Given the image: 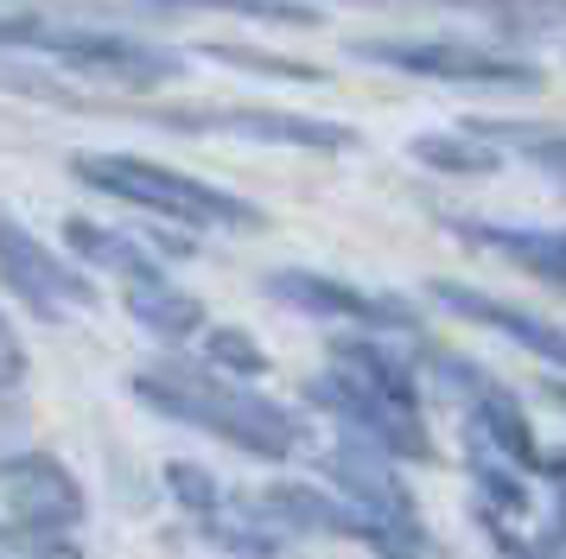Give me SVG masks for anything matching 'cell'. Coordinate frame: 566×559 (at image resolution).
Listing matches in <instances>:
<instances>
[{
	"mask_svg": "<svg viewBox=\"0 0 566 559\" xmlns=\"http://www.w3.org/2000/svg\"><path fill=\"white\" fill-rule=\"evenodd\" d=\"M32 51H45L52 64H77V71L115 76L128 89H147V83H172L185 76V57L159 45H140V39H122V32H83V25H39L32 20Z\"/></svg>",
	"mask_w": 566,
	"mask_h": 559,
	"instance_id": "4",
	"label": "cell"
},
{
	"mask_svg": "<svg viewBox=\"0 0 566 559\" xmlns=\"http://www.w3.org/2000/svg\"><path fill=\"white\" fill-rule=\"evenodd\" d=\"M185 134H235V140H261V147H300V152H344L357 147V134L344 122H318V115H286V108H205V115H172Z\"/></svg>",
	"mask_w": 566,
	"mask_h": 559,
	"instance_id": "9",
	"label": "cell"
},
{
	"mask_svg": "<svg viewBox=\"0 0 566 559\" xmlns=\"http://www.w3.org/2000/svg\"><path fill=\"white\" fill-rule=\"evenodd\" d=\"M350 51L369 57V64H388V71L433 76V83H464V89H515V96H535L541 83H547L535 57L459 45V39H357Z\"/></svg>",
	"mask_w": 566,
	"mask_h": 559,
	"instance_id": "3",
	"label": "cell"
},
{
	"mask_svg": "<svg viewBox=\"0 0 566 559\" xmlns=\"http://www.w3.org/2000/svg\"><path fill=\"white\" fill-rule=\"evenodd\" d=\"M408 152L420 159V166L452 172V178H490V172H503V152L490 147V140H478V134H420Z\"/></svg>",
	"mask_w": 566,
	"mask_h": 559,
	"instance_id": "16",
	"label": "cell"
},
{
	"mask_svg": "<svg viewBox=\"0 0 566 559\" xmlns=\"http://www.w3.org/2000/svg\"><path fill=\"white\" fill-rule=\"evenodd\" d=\"M560 191H566V178H560Z\"/></svg>",
	"mask_w": 566,
	"mask_h": 559,
	"instance_id": "27",
	"label": "cell"
},
{
	"mask_svg": "<svg viewBox=\"0 0 566 559\" xmlns=\"http://www.w3.org/2000/svg\"><path fill=\"white\" fill-rule=\"evenodd\" d=\"M547 286H560V293H566V267H560V274H554V280H547Z\"/></svg>",
	"mask_w": 566,
	"mask_h": 559,
	"instance_id": "26",
	"label": "cell"
},
{
	"mask_svg": "<svg viewBox=\"0 0 566 559\" xmlns=\"http://www.w3.org/2000/svg\"><path fill=\"white\" fill-rule=\"evenodd\" d=\"M0 280H7V293H20V299L39 312V318H71L90 305V280L71 267V261H57L27 223H13V217H0Z\"/></svg>",
	"mask_w": 566,
	"mask_h": 559,
	"instance_id": "6",
	"label": "cell"
},
{
	"mask_svg": "<svg viewBox=\"0 0 566 559\" xmlns=\"http://www.w3.org/2000/svg\"><path fill=\"white\" fill-rule=\"evenodd\" d=\"M134 394L147 407H159V413L185 420V426L230 439L235 452L268 457V464L293 457V445H300V420H293L286 407L261 401L242 381L217 376L205 362H159V369H140V376H134Z\"/></svg>",
	"mask_w": 566,
	"mask_h": 559,
	"instance_id": "1",
	"label": "cell"
},
{
	"mask_svg": "<svg viewBox=\"0 0 566 559\" xmlns=\"http://www.w3.org/2000/svg\"><path fill=\"white\" fill-rule=\"evenodd\" d=\"M27 381V344H20V330L7 325V312H0V394H13Z\"/></svg>",
	"mask_w": 566,
	"mask_h": 559,
	"instance_id": "23",
	"label": "cell"
},
{
	"mask_svg": "<svg viewBox=\"0 0 566 559\" xmlns=\"http://www.w3.org/2000/svg\"><path fill=\"white\" fill-rule=\"evenodd\" d=\"M318 471L344 489V503H357L363 515H376L382 528H395L401 540H413V547L427 553V528H420L413 489L401 483V471H395V457L388 452L363 445V439H344V445H332V452L318 457Z\"/></svg>",
	"mask_w": 566,
	"mask_h": 559,
	"instance_id": "5",
	"label": "cell"
},
{
	"mask_svg": "<svg viewBox=\"0 0 566 559\" xmlns=\"http://www.w3.org/2000/svg\"><path fill=\"white\" fill-rule=\"evenodd\" d=\"M71 235V249L83 254V261H96V267H115L122 280H140V274H159V261L140 242H128V235H115V229H103V223H71L64 229Z\"/></svg>",
	"mask_w": 566,
	"mask_h": 559,
	"instance_id": "17",
	"label": "cell"
},
{
	"mask_svg": "<svg viewBox=\"0 0 566 559\" xmlns=\"http://www.w3.org/2000/svg\"><path fill=\"white\" fill-rule=\"evenodd\" d=\"M427 293H433V305H446V312H459V318H471V325H484V330H496V337L522 344V350H535V362L566 369V330L560 325H547V318L522 312V305L490 299V293H478V286H459V280H433Z\"/></svg>",
	"mask_w": 566,
	"mask_h": 559,
	"instance_id": "11",
	"label": "cell"
},
{
	"mask_svg": "<svg viewBox=\"0 0 566 559\" xmlns=\"http://www.w3.org/2000/svg\"><path fill=\"white\" fill-rule=\"evenodd\" d=\"M71 172L103 191V198H122L134 210H154L166 223H191V229H261V210L255 203L217 191L205 178L191 172H172L159 159H140V152H77Z\"/></svg>",
	"mask_w": 566,
	"mask_h": 559,
	"instance_id": "2",
	"label": "cell"
},
{
	"mask_svg": "<svg viewBox=\"0 0 566 559\" xmlns=\"http://www.w3.org/2000/svg\"><path fill=\"white\" fill-rule=\"evenodd\" d=\"M268 299H281L286 312H306V318H337V325H363V330H420L401 299H376V293H357L332 274H312V267H281V274L261 280Z\"/></svg>",
	"mask_w": 566,
	"mask_h": 559,
	"instance_id": "8",
	"label": "cell"
},
{
	"mask_svg": "<svg viewBox=\"0 0 566 559\" xmlns=\"http://www.w3.org/2000/svg\"><path fill=\"white\" fill-rule=\"evenodd\" d=\"M306 401L318 407V413H332L350 439H363V445H376V452H388V457H413V464H427V457H433L427 420H413V413H395V407L369 401L363 388H350V381L332 376V369L306 381Z\"/></svg>",
	"mask_w": 566,
	"mask_h": 559,
	"instance_id": "7",
	"label": "cell"
},
{
	"mask_svg": "<svg viewBox=\"0 0 566 559\" xmlns=\"http://www.w3.org/2000/svg\"><path fill=\"white\" fill-rule=\"evenodd\" d=\"M0 559H83L77 540L64 528H39V521H0Z\"/></svg>",
	"mask_w": 566,
	"mask_h": 559,
	"instance_id": "19",
	"label": "cell"
},
{
	"mask_svg": "<svg viewBox=\"0 0 566 559\" xmlns=\"http://www.w3.org/2000/svg\"><path fill=\"white\" fill-rule=\"evenodd\" d=\"M205 57H223L235 71H261V76H286V83H325L318 64H300V57H274V51H249V45H210Z\"/></svg>",
	"mask_w": 566,
	"mask_h": 559,
	"instance_id": "21",
	"label": "cell"
},
{
	"mask_svg": "<svg viewBox=\"0 0 566 559\" xmlns=\"http://www.w3.org/2000/svg\"><path fill=\"white\" fill-rule=\"evenodd\" d=\"M172 13H235V20H261V25H318L325 13L306 0H159Z\"/></svg>",
	"mask_w": 566,
	"mask_h": 559,
	"instance_id": "18",
	"label": "cell"
},
{
	"mask_svg": "<svg viewBox=\"0 0 566 559\" xmlns=\"http://www.w3.org/2000/svg\"><path fill=\"white\" fill-rule=\"evenodd\" d=\"M332 376H344L350 388H363L369 401H382V407H395V413H413V420H420V381H413V362L388 350L382 330L337 337L332 344Z\"/></svg>",
	"mask_w": 566,
	"mask_h": 559,
	"instance_id": "12",
	"label": "cell"
},
{
	"mask_svg": "<svg viewBox=\"0 0 566 559\" xmlns=\"http://www.w3.org/2000/svg\"><path fill=\"white\" fill-rule=\"evenodd\" d=\"M128 312H134V325L154 330V337H191V330L205 325V305L191 299L185 286H172L166 274L128 280Z\"/></svg>",
	"mask_w": 566,
	"mask_h": 559,
	"instance_id": "14",
	"label": "cell"
},
{
	"mask_svg": "<svg viewBox=\"0 0 566 559\" xmlns=\"http://www.w3.org/2000/svg\"><path fill=\"white\" fill-rule=\"evenodd\" d=\"M205 362L217 369V376H230V381H249L268 369V350H261L249 330H210L205 337Z\"/></svg>",
	"mask_w": 566,
	"mask_h": 559,
	"instance_id": "20",
	"label": "cell"
},
{
	"mask_svg": "<svg viewBox=\"0 0 566 559\" xmlns=\"http://www.w3.org/2000/svg\"><path fill=\"white\" fill-rule=\"evenodd\" d=\"M446 229L459 242H471V249H490L503 261H515L522 274H535V280H554L566 267V229H510V223H478V217H452Z\"/></svg>",
	"mask_w": 566,
	"mask_h": 559,
	"instance_id": "13",
	"label": "cell"
},
{
	"mask_svg": "<svg viewBox=\"0 0 566 559\" xmlns=\"http://www.w3.org/2000/svg\"><path fill=\"white\" fill-rule=\"evenodd\" d=\"M464 471H471V483H478V503H484L490 515H510V521H522V515H528V483H522V471H515L510 457L490 452L478 432H471Z\"/></svg>",
	"mask_w": 566,
	"mask_h": 559,
	"instance_id": "15",
	"label": "cell"
},
{
	"mask_svg": "<svg viewBox=\"0 0 566 559\" xmlns=\"http://www.w3.org/2000/svg\"><path fill=\"white\" fill-rule=\"evenodd\" d=\"M166 489H172V496H179L191 515H198V521L223 508V489H217V477H205L198 464H166Z\"/></svg>",
	"mask_w": 566,
	"mask_h": 559,
	"instance_id": "22",
	"label": "cell"
},
{
	"mask_svg": "<svg viewBox=\"0 0 566 559\" xmlns=\"http://www.w3.org/2000/svg\"><path fill=\"white\" fill-rule=\"evenodd\" d=\"M554 547H560V553H566V489H560V496H554Z\"/></svg>",
	"mask_w": 566,
	"mask_h": 559,
	"instance_id": "25",
	"label": "cell"
},
{
	"mask_svg": "<svg viewBox=\"0 0 566 559\" xmlns=\"http://www.w3.org/2000/svg\"><path fill=\"white\" fill-rule=\"evenodd\" d=\"M0 503L13 508V521H39V528H77L83 521V483L71 464L52 452H13L0 464Z\"/></svg>",
	"mask_w": 566,
	"mask_h": 559,
	"instance_id": "10",
	"label": "cell"
},
{
	"mask_svg": "<svg viewBox=\"0 0 566 559\" xmlns=\"http://www.w3.org/2000/svg\"><path fill=\"white\" fill-rule=\"evenodd\" d=\"M535 477H541V483H554V489H566V445H560V452H547V445H541Z\"/></svg>",
	"mask_w": 566,
	"mask_h": 559,
	"instance_id": "24",
	"label": "cell"
}]
</instances>
